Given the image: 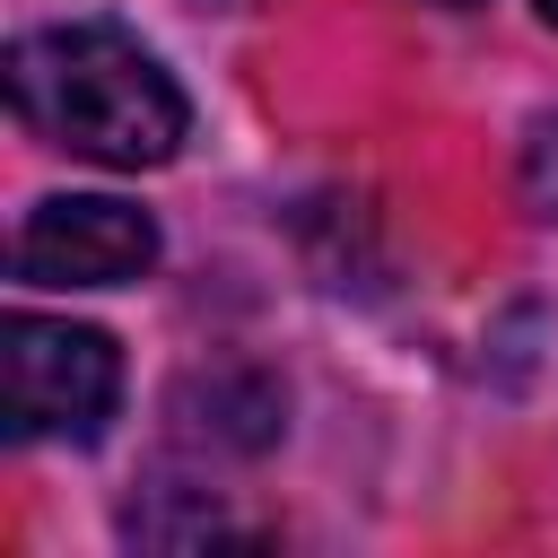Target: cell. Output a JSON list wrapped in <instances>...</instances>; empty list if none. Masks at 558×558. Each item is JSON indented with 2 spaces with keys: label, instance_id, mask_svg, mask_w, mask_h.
<instances>
[{
  "label": "cell",
  "instance_id": "277c9868",
  "mask_svg": "<svg viewBox=\"0 0 558 558\" xmlns=\"http://www.w3.org/2000/svg\"><path fill=\"white\" fill-rule=\"evenodd\" d=\"M532 201H541V218H558V122L532 140Z\"/></svg>",
  "mask_w": 558,
  "mask_h": 558
},
{
  "label": "cell",
  "instance_id": "7a4b0ae2",
  "mask_svg": "<svg viewBox=\"0 0 558 558\" xmlns=\"http://www.w3.org/2000/svg\"><path fill=\"white\" fill-rule=\"evenodd\" d=\"M0 366H9V436H17V445H44V436L87 445V436L113 418V401H122V357H113V340L87 331V323L9 314Z\"/></svg>",
  "mask_w": 558,
  "mask_h": 558
},
{
  "label": "cell",
  "instance_id": "6da1fadb",
  "mask_svg": "<svg viewBox=\"0 0 558 558\" xmlns=\"http://www.w3.org/2000/svg\"><path fill=\"white\" fill-rule=\"evenodd\" d=\"M9 105L52 148L96 166H166L183 140V87L122 26H44L9 44Z\"/></svg>",
  "mask_w": 558,
  "mask_h": 558
},
{
  "label": "cell",
  "instance_id": "5b68a950",
  "mask_svg": "<svg viewBox=\"0 0 558 558\" xmlns=\"http://www.w3.org/2000/svg\"><path fill=\"white\" fill-rule=\"evenodd\" d=\"M541 17H549V26H558V0H541Z\"/></svg>",
  "mask_w": 558,
  "mask_h": 558
},
{
  "label": "cell",
  "instance_id": "8992f818",
  "mask_svg": "<svg viewBox=\"0 0 558 558\" xmlns=\"http://www.w3.org/2000/svg\"><path fill=\"white\" fill-rule=\"evenodd\" d=\"M445 9H471V0H445Z\"/></svg>",
  "mask_w": 558,
  "mask_h": 558
},
{
  "label": "cell",
  "instance_id": "3957f363",
  "mask_svg": "<svg viewBox=\"0 0 558 558\" xmlns=\"http://www.w3.org/2000/svg\"><path fill=\"white\" fill-rule=\"evenodd\" d=\"M148 262H157V227H148V209H131L113 192L35 201L17 244H9V270L26 288H122Z\"/></svg>",
  "mask_w": 558,
  "mask_h": 558
}]
</instances>
